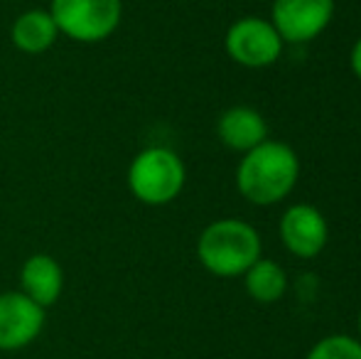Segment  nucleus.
Segmentation results:
<instances>
[{
    "mask_svg": "<svg viewBox=\"0 0 361 359\" xmlns=\"http://www.w3.org/2000/svg\"><path fill=\"white\" fill-rule=\"evenodd\" d=\"M300 178V158L283 140H263L243 153L236 168V190L256 207L283 202L295 190Z\"/></svg>",
    "mask_w": 361,
    "mask_h": 359,
    "instance_id": "obj_1",
    "label": "nucleus"
},
{
    "mask_svg": "<svg viewBox=\"0 0 361 359\" xmlns=\"http://www.w3.org/2000/svg\"><path fill=\"white\" fill-rule=\"evenodd\" d=\"M261 234L243 219H216L202 229L197 239V259L216 278L243 276L261 259Z\"/></svg>",
    "mask_w": 361,
    "mask_h": 359,
    "instance_id": "obj_2",
    "label": "nucleus"
},
{
    "mask_svg": "<svg viewBox=\"0 0 361 359\" xmlns=\"http://www.w3.org/2000/svg\"><path fill=\"white\" fill-rule=\"evenodd\" d=\"M130 195L147 207H162L175 202L182 195L187 182L185 160L165 145L143 148L128 165Z\"/></svg>",
    "mask_w": 361,
    "mask_h": 359,
    "instance_id": "obj_3",
    "label": "nucleus"
},
{
    "mask_svg": "<svg viewBox=\"0 0 361 359\" xmlns=\"http://www.w3.org/2000/svg\"><path fill=\"white\" fill-rule=\"evenodd\" d=\"M49 15L72 42L99 44L123 23V0H52Z\"/></svg>",
    "mask_w": 361,
    "mask_h": 359,
    "instance_id": "obj_4",
    "label": "nucleus"
},
{
    "mask_svg": "<svg viewBox=\"0 0 361 359\" xmlns=\"http://www.w3.org/2000/svg\"><path fill=\"white\" fill-rule=\"evenodd\" d=\"M224 47H226L228 57L241 67L263 69L281 59L286 42L278 35V30L273 28L271 20L258 18V15H246V18H238L226 30Z\"/></svg>",
    "mask_w": 361,
    "mask_h": 359,
    "instance_id": "obj_5",
    "label": "nucleus"
},
{
    "mask_svg": "<svg viewBox=\"0 0 361 359\" xmlns=\"http://www.w3.org/2000/svg\"><path fill=\"white\" fill-rule=\"evenodd\" d=\"M334 18V0H273L271 23L288 44L319 37Z\"/></svg>",
    "mask_w": 361,
    "mask_h": 359,
    "instance_id": "obj_6",
    "label": "nucleus"
},
{
    "mask_svg": "<svg viewBox=\"0 0 361 359\" xmlns=\"http://www.w3.org/2000/svg\"><path fill=\"white\" fill-rule=\"evenodd\" d=\"M44 308L25 293H0V352H18L30 347L44 330Z\"/></svg>",
    "mask_w": 361,
    "mask_h": 359,
    "instance_id": "obj_7",
    "label": "nucleus"
},
{
    "mask_svg": "<svg viewBox=\"0 0 361 359\" xmlns=\"http://www.w3.org/2000/svg\"><path fill=\"white\" fill-rule=\"evenodd\" d=\"M283 246L298 259H314L324 251L329 241V226L324 214L314 205L298 202L290 205L278 224Z\"/></svg>",
    "mask_w": 361,
    "mask_h": 359,
    "instance_id": "obj_8",
    "label": "nucleus"
},
{
    "mask_svg": "<svg viewBox=\"0 0 361 359\" xmlns=\"http://www.w3.org/2000/svg\"><path fill=\"white\" fill-rule=\"evenodd\" d=\"M64 269L52 254H32L20 269V293L37 303L39 308H52L62 298Z\"/></svg>",
    "mask_w": 361,
    "mask_h": 359,
    "instance_id": "obj_9",
    "label": "nucleus"
},
{
    "mask_svg": "<svg viewBox=\"0 0 361 359\" xmlns=\"http://www.w3.org/2000/svg\"><path fill=\"white\" fill-rule=\"evenodd\" d=\"M216 135L226 148L248 153L268 140V123L261 111L251 106H231L216 121Z\"/></svg>",
    "mask_w": 361,
    "mask_h": 359,
    "instance_id": "obj_10",
    "label": "nucleus"
},
{
    "mask_svg": "<svg viewBox=\"0 0 361 359\" xmlns=\"http://www.w3.org/2000/svg\"><path fill=\"white\" fill-rule=\"evenodd\" d=\"M59 30L49 10L32 8L25 10L15 18L13 28H10V39H13L15 49L23 54H42L57 42Z\"/></svg>",
    "mask_w": 361,
    "mask_h": 359,
    "instance_id": "obj_11",
    "label": "nucleus"
},
{
    "mask_svg": "<svg viewBox=\"0 0 361 359\" xmlns=\"http://www.w3.org/2000/svg\"><path fill=\"white\" fill-rule=\"evenodd\" d=\"M243 286H246V293L256 303L271 305V303H278L288 293V273L278 261L261 256L251 269L243 273Z\"/></svg>",
    "mask_w": 361,
    "mask_h": 359,
    "instance_id": "obj_12",
    "label": "nucleus"
},
{
    "mask_svg": "<svg viewBox=\"0 0 361 359\" xmlns=\"http://www.w3.org/2000/svg\"><path fill=\"white\" fill-rule=\"evenodd\" d=\"M305 359H361V340L349 335L322 337Z\"/></svg>",
    "mask_w": 361,
    "mask_h": 359,
    "instance_id": "obj_13",
    "label": "nucleus"
},
{
    "mask_svg": "<svg viewBox=\"0 0 361 359\" xmlns=\"http://www.w3.org/2000/svg\"><path fill=\"white\" fill-rule=\"evenodd\" d=\"M349 64H352V72H354V77L361 82V37L354 42V47H352V57H349Z\"/></svg>",
    "mask_w": 361,
    "mask_h": 359,
    "instance_id": "obj_14",
    "label": "nucleus"
},
{
    "mask_svg": "<svg viewBox=\"0 0 361 359\" xmlns=\"http://www.w3.org/2000/svg\"><path fill=\"white\" fill-rule=\"evenodd\" d=\"M359 335H361V312H359Z\"/></svg>",
    "mask_w": 361,
    "mask_h": 359,
    "instance_id": "obj_15",
    "label": "nucleus"
}]
</instances>
